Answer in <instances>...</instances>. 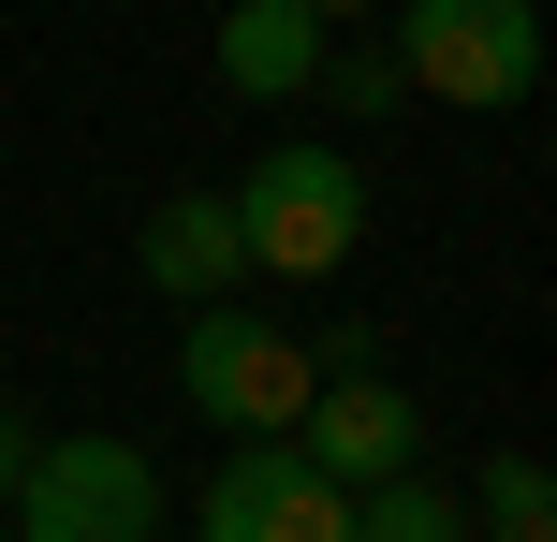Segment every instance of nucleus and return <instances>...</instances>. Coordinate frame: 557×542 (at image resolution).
<instances>
[{
    "label": "nucleus",
    "instance_id": "4",
    "mask_svg": "<svg viewBox=\"0 0 557 542\" xmlns=\"http://www.w3.org/2000/svg\"><path fill=\"white\" fill-rule=\"evenodd\" d=\"M15 542H162V455L147 440H45L15 469Z\"/></svg>",
    "mask_w": 557,
    "mask_h": 542
},
{
    "label": "nucleus",
    "instance_id": "13",
    "mask_svg": "<svg viewBox=\"0 0 557 542\" xmlns=\"http://www.w3.org/2000/svg\"><path fill=\"white\" fill-rule=\"evenodd\" d=\"M308 15H323V29H352V15H382V0H308Z\"/></svg>",
    "mask_w": 557,
    "mask_h": 542
},
{
    "label": "nucleus",
    "instance_id": "1",
    "mask_svg": "<svg viewBox=\"0 0 557 542\" xmlns=\"http://www.w3.org/2000/svg\"><path fill=\"white\" fill-rule=\"evenodd\" d=\"M235 235H250L264 279H337V264L367 250V176H352V147L278 133L264 162L235 176Z\"/></svg>",
    "mask_w": 557,
    "mask_h": 542
},
{
    "label": "nucleus",
    "instance_id": "9",
    "mask_svg": "<svg viewBox=\"0 0 557 542\" xmlns=\"http://www.w3.org/2000/svg\"><path fill=\"white\" fill-rule=\"evenodd\" d=\"M352 542H470V499L441 469H382V484H352Z\"/></svg>",
    "mask_w": 557,
    "mask_h": 542
},
{
    "label": "nucleus",
    "instance_id": "8",
    "mask_svg": "<svg viewBox=\"0 0 557 542\" xmlns=\"http://www.w3.org/2000/svg\"><path fill=\"white\" fill-rule=\"evenodd\" d=\"M308 59H323V15L308 0H235L221 15V88L235 103H308Z\"/></svg>",
    "mask_w": 557,
    "mask_h": 542
},
{
    "label": "nucleus",
    "instance_id": "12",
    "mask_svg": "<svg viewBox=\"0 0 557 542\" xmlns=\"http://www.w3.org/2000/svg\"><path fill=\"white\" fill-rule=\"evenodd\" d=\"M45 455V426H29V411H0V499H15V469Z\"/></svg>",
    "mask_w": 557,
    "mask_h": 542
},
{
    "label": "nucleus",
    "instance_id": "6",
    "mask_svg": "<svg viewBox=\"0 0 557 542\" xmlns=\"http://www.w3.org/2000/svg\"><path fill=\"white\" fill-rule=\"evenodd\" d=\"M294 455L352 499V484H382V469H425V411L396 396L382 367H323V381H308V411H294Z\"/></svg>",
    "mask_w": 557,
    "mask_h": 542
},
{
    "label": "nucleus",
    "instance_id": "5",
    "mask_svg": "<svg viewBox=\"0 0 557 542\" xmlns=\"http://www.w3.org/2000/svg\"><path fill=\"white\" fill-rule=\"evenodd\" d=\"M191 542H352V499L294 455V440H235L191 499Z\"/></svg>",
    "mask_w": 557,
    "mask_h": 542
},
{
    "label": "nucleus",
    "instance_id": "14",
    "mask_svg": "<svg viewBox=\"0 0 557 542\" xmlns=\"http://www.w3.org/2000/svg\"><path fill=\"white\" fill-rule=\"evenodd\" d=\"M0 542H15V528H0Z\"/></svg>",
    "mask_w": 557,
    "mask_h": 542
},
{
    "label": "nucleus",
    "instance_id": "7",
    "mask_svg": "<svg viewBox=\"0 0 557 542\" xmlns=\"http://www.w3.org/2000/svg\"><path fill=\"white\" fill-rule=\"evenodd\" d=\"M133 264L176 293V308H221L235 279H250V235H235V191H162L133 235Z\"/></svg>",
    "mask_w": 557,
    "mask_h": 542
},
{
    "label": "nucleus",
    "instance_id": "3",
    "mask_svg": "<svg viewBox=\"0 0 557 542\" xmlns=\"http://www.w3.org/2000/svg\"><path fill=\"white\" fill-rule=\"evenodd\" d=\"M308 381H323V352H308L294 323L235 308V293H221V308H191V338H176V396H191L221 440H294Z\"/></svg>",
    "mask_w": 557,
    "mask_h": 542
},
{
    "label": "nucleus",
    "instance_id": "11",
    "mask_svg": "<svg viewBox=\"0 0 557 542\" xmlns=\"http://www.w3.org/2000/svg\"><path fill=\"white\" fill-rule=\"evenodd\" d=\"M396 88H411V74H396V45H337V29H323V59H308V103H337V117H382Z\"/></svg>",
    "mask_w": 557,
    "mask_h": 542
},
{
    "label": "nucleus",
    "instance_id": "2",
    "mask_svg": "<svg viewBox=\"0 0 557 542\" xmlns=\"http://www.w3.org/2000/svg\"><path fill=\"white\" fill-rule=\"evenodd\" d=\"M396 15V74L455 117H513L543 88V0H382Z\"/></svg>",
    "mask_w": 557,
    "mask_h": 542
},
{
    "label": "nucleus",
    "instance_id": "10",
    "mask_svg": "<svg viewBox=\"0 0 557 542\" xmlns=\"http://www.w3.org/2000/svg\"><path fill=\"white\" fill-rule=\"evenodd\" d=\"M470 528H484V542H557V469H543V455H484Z\"/></svg>",
    "mask_w": 557,
    "mask_h": 542
}]
</instances>
